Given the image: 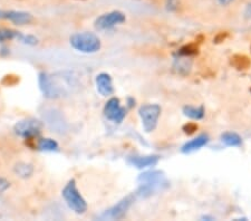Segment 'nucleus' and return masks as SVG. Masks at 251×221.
Here are the masks:
<instances>
[{"mask_svg": "<svg viewBox=\"0 0 251 221\" xmlns=\"http://www.w3.org/2000/svg\"><path fill=\"white\" fill-rule=\"evenodd\" d=\"M63 198L66 201L67 206L76 214H85L87 210V203L78 191L75 180H71L63 189Z\"/></svg>", "mask_w": 251, "mask_h": 221, "instance_id": "f257e3e1", "label": "nucleus"}, {"mask_svg": "<svg viewBox=\"0 0 251 221\" xmlns=\"http://www.w3.org/2000/svg\"><path fill=\"white\" fill-rule=\"evenodd\" d=\"M71 45L80 53L93 54L100 49V40L92 33H78L71 37Z\"/></svg>", "mask_w": 251, "mask_h": 221, "instance_id": "f03ea898", "label": "nucleus"}, {"mask_svg": "<svg viewBox=\"0 0 251 221\" xmlns=\"http://www.w3.org/2000/svg\"><path fill=\"white\" fill-rule=\"evenodd\" d=\"M43 124L39 120L36 119H25L19 121L14 127L15 133L20 138L31 140L38 136L42 132Z\"/></svg>", "mask_w": 251, "mask_h": 221, "instance_id": "7ed1b4c3", "label": "nucleus"}, {"mask_svg": "<svg viewBox=\"0 0 251 221\" xmlns=\"http://www.w3.org/2000/svg\"><path fill=\"white\" fill-rule=\"evenodd\" d=\"M139 113L144 130L147 132L154 131L161 114V107L156 104H148V105H143L140 108Z\"/></svg>", "mask_w": 251, "mask_h": 221, "instance_id": "20e7f679", "label": "nucleus"}, {"mask_svg": "<svg viewBox=\"0 0 251 221\" xmlns=\"http://www.w3.org/2000/svg\"><path fill=\"white\" fill-rule=\"evenodd\" d=\"M125 22V15L119 10L111 11V13L100 16L95 20V28L97 30H108L116 25H120Z\"/></svg>", "mask_w": 251, "mask_h": 221, "instance_id": "39448f33", "label": "nucleus"}, {"mask_svg": "<svg viewBox=\"0 0 251 221\" xmlns=\"http://www.w3.org/2000/svg\"><path fill=\"white\" fill-rule=\"evenodd\" d=\"M135 200V196H128L126 198H124L123 200H121L119 203L115 204L114 207H112L111 209L105 212L103 215V218L105 219H121L126 215L127 210L129 207L132 206V203L134 202Z\"/></svg>", "mask_w": 251, "mask_h": 221, "instance_id": "423d86ee", "label": "nucleus"}, {"mask_svg": "<svg viewBox=\"0 0 251 221\" xmlns=\"http://www.w3.org/2000/svg\"><path fill=\"white\" fill-rule=\"evenodd\" d=\"M105 116L115 123H121L126 115V110L120 105V99L116 98H112L106 103L104 108Z\"/></svg>", "mask_w": 251, "mask_h": 221, "instance_id": "0eeeda50", "label": "nucleus"}, {"mask_svg": "<svg viewBox=\"0 0 251 221\" xmlns=\"http://www.w3.org/2000/svg\"><path fill=\"white\" fill-rule=\"evenodd\" d=\"M17 39L26 45H36L38 43V39L35 36L31 35H23L19 31H16L13 29H7V28H2L0 29V42H5V40H11Z\"/></svg>", "mask_w": 251, "mask_h": 221, "instance_id": "6e6552de", "label": "nucleus"}, {"mask_svg": "<svg viewBox=\"0 0 251 221\" xmlns=\"http://www.w3.org/2000/svg\"><path fill=\"white\" fill-rule=\"evenodd\" d=\"M0 19H8L16 25H26L32 20V16L26 11L0 10Z\"/></svg>", "mask_w": 251, "mask_h": 221, "instance_id": "1a4fd4ad", "label": "nucleus"}, {"mask_svg": "<svg viewBox=\"0 0 251 221\" xmlns=\"http://www.w3.org/2000/svg\"><path fill=\"white\" fill-rule=\"evenodd\" d=\"M39 85L40 90L44 93V95L48 98H56L59 96V90L57 86L54 85L51 78L45 73L39 74Z\"/></svg>", "mask_w": 251, "mask_h": 221, "instance_id": "9d476101", "label": "nucleus"}, {"mask_svg": "<svg viewBox=\"0 0 251 221\" xmlns=\"http://www.w3.org/2000/svg\"><path fill=\"white\" fill-rule=\"evenodd\" d=\"M96 88L100 94L103 96H110L114 92V86H113V82L111 76L106 73H102L96 76Z\"/></svg>", "mask_w": 251, "mask_h": 221, "instance_id": "9b49d317", "label": "nucleus"}, {"mask_svg": "<svg viewBox=\"0 0 251 221\" xmlns=\"http://www.w3.org/2000/svg\"><path fill=\"white\" fill-rule=\"evenodd\" d=\"M208 142H209V136L202 134V135L197 136L196 139L189 141L188 143H185L184 146L182 147L181 151L183 152V153H192V152L200 150L201 147L206 146Z\"/></svg>", "mask_w": 251, "mask_h": 221, "instance_id": "f8f14e48", "label": "nucleus"}, {"mask_svg": "<svg viewBox=\"0 0 251 221\" xmlns=\"http://www.w3.org/2000/svg\"><path fill=\"white\" fill-rule=\"evenodd\" d=\"M160 158L157 155H147V156H133L128 160V162L139 169L147 167H154L159 162Z\"/></svg>", "mask_w": 251, "mask_h": 221, "instance_id": "ddd939ff", "label": "nucleus"}, {"mask_svg": "<svg viewBox=\"0 0 251 221\" xmlns=\"http://www.w3.org/2000/svg\"><path fill=\"white\" fill-rule=\"evenodd\" d=\"M231 65L239 71H244L250 67L251 60L249 59V57H247L246 55L237 54L231 58Z\"/></svg>", "mask_w": 251, "mask_h": 221, "instance_id": "4468645a", "label": "nucleus"}, {"mask_svg": "<svg viewBox=\"0 0 251 221\" xmlns=\"http://www.w3.org/2000/svg\"><path fill=\"white\" fill-rule=\"evenodd\" d=\"M221 140L226 146H229V147H239L242 143V140L240 136H239L237 133H233V132H226V133L222 134Z\"/></svg>", "mask_w": 251, "mask_h": 221, "instance_id": "2eb2a0df", "label": "nucleus"}, {"mask_svg": "<svg viewBox=\"0 0 251 221\" xmlns=\"http://www.w3.org/2000/svg\"><path fill=\"white\" fill-rule=\"evenodd\" d=\"M184 115L193 120H201L204 118V108L203 106L194 107V106H185L183 108Z\"/></svg>", "mask_w": 251, "mask_h": 221, "instance_id": "dca6fc26", "label": "nucleus"}, {"mask_svg": "<svg viewBox=\"0 0 251 221\" xmlns=\"http://www.w3.org/2000/svg\"><path fill=\"white\" fill-rule=\"evenodd\" d=\"M15 172L16 174L20 176V178L26 179V178H29V176L32 174V172H34V168H32L31 164L22 162V163L16 164Z\"/></svg>", "mask_w": 251, "mask_h": 221, "instance_id": "f3484780", "label": "nucleus"}, {"mask_svg": "<svg viewBox=\"0 0 251 221\" xmlns=\"http://www.w3.org/2000/svg\"><path fill=\"white\" fill-rule=\"evenodd\" d=\"M164 180L163 176V172L161 171H149L145 172V173L141 174L139 181H141L142 183L143 182H153V181H161Z\"/></svg>", "mask_w": 251, "mask_h": 221, "instance_id": "a211bd4d", "label": "nucleus"}, {"mask_svg": "<svg viewBox=\"0 0 251 221\" xmlns=\"http://www.w3.org/2000/svg\"><path fill=\"white\" fill-rule=\"evenodd\" d=\"M38 148L40 151H56L58 148V143L52 139H42L38 142Z\"/></svg>", "mask_w": 251, "mask_h": 221, "instance_id": "6ab92c4d", "label": "nucleus"}, {"mask_svg": "<svg viewBox=\"0 0 251 221\" xmlns=\"http://www.w3.org/2000/svg\"><path fill=\"white\" fill-rule=\"evenodd\" d=\"M198 51H199V48L196 44H189V45H185L181 48L179 54L183 57H191V56L197 55Z\"/></svg>", "mask_w": 251, "mask_h": 221, "instance_id": "aec40b11", "label": "nucleus"}, {"mask_svg": "<svg viewBox=\"0 0 251 221\" xmlns=\"http://www.w3.org/2000/svg\"><path fill=\"white\" fill-rule=\"evenodd\" d=\"M197 130H198V125H197L196 123H188V124H185V125L183 126L184 133L188 134V135L193 134Z\"/></svg>", "mask_w": 251, "mask_h": 221, "instance_id": "412c9836", "label": "nucleus"}, {"mask_svg": "<svg viewBox=\"0 0 251 221\" xmlns=\"http://www.w3.org/2000/svg\"><path fill=\"white\" fill-rule=\"evenodd\" d=\"M177 5H179L177 0H168L167 1V6L169 10H176L177 8Z\"/></svg>", "mask_w": 251, "mask_h": 221, "instance_id": "4be33fe9", "label": "nucleus"}, {"mask_svg": "<svg viewBox=\"0 0 251 221\" xmlns=\"http://www.w3.org/2000/svg\"><path fill=\"white\" fill-rule=\"evenodd\" d=\"M226 37H228V34H226V33H220L219 35L217 36L216 39H214V40H216V43H220V42H224V40Z\"/></svg>", "mask_w": 251, "mask_h": 221, "instance_id": "5701e85b", "label": "nucleus"}, {"mask_svg": "<svg viewBox=\"0 0 251 221\" xmlns=\"http://www.w3.org/2000/svg\"><path fill=\"white\" fill-rule=\"evenodd\" d=\"M245 17L251 19V3H249L248 6L246 7V10H245Z\"/></svg>", "mask_w": 251, "mask_h": 221, "instance_id": "b1692460", "label": "nucleus"}, {"mask_svg": "<svg viewBox=\"0 0 251 221\" xmlns=\"http://www.w3.org/2000/svg\"><path fill=\"white\" fill-rule=\"evenodd\" d=\"M232 1H233V0H218V2H219L221 6H228Z\"/></svg>", "mask_w": 251, "mask_h": 221, "instance_id": "393cba45", "label": "nucleus"}, {"mask_svg": "<svg viewBox=\"0 0 251 221\" xmlns=\"http://www.w3.org/2000/svg\"><path fill=\"white\" fill-rule=\"evenodd\" d=\"M250 48H251V47H250Z\"/></svg>", "mask_w": 251, "mask_h": 221, "instance_id": "a878e982", "label": "nucleus"}]
</instances>
